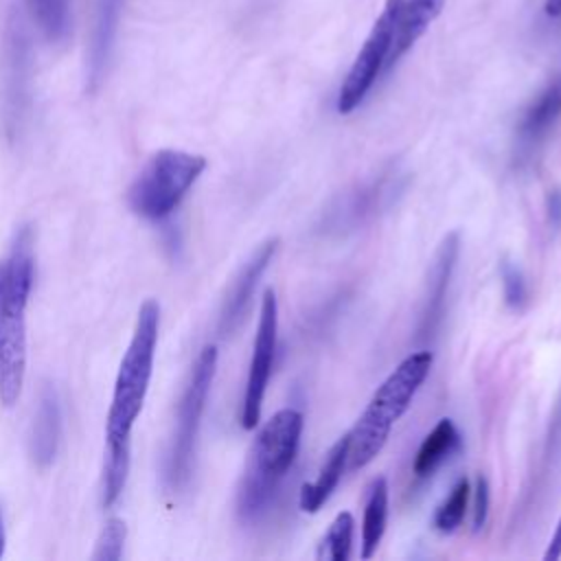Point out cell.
Returning a JSON list of instances; mask_svg holds the SVG:
<instances>
[{"label":"cell","mask_w":561,"mask_h":561,"mask_svg":"<svg viewBox=\"0 0 561 561\" xmlns=\"http://www.w3.org/2000/svg\"><path fill=\"white\" fill-rule=\"evenodd\" d=\"M35 276L33 232L24 228L9 259L0 294V399L13 405L20 399L26 373V305Z\"/></svg>","instance_id":"6da1fadb"},{"label":"cell","mask_w":561,"mask_h":561,"mask_svg":"<svg viewBox=\"0 0 561 561\" xmlns=\"http://www.w3.org/2000/svg\"><path fill=\"white\" fill-rule=\"evenodd\" d=\"M305 419L294 408L278 410L256 434L237 489V515L252 522L263 515L296 460Z\"/></svg>","instance_id":"7a4b0ae2"},{"label":"cell","mask_w":561,"mask_h":561,"mask_svg":"<svg viewBox=\"0 0 561 561\" xmlns=\"http://www.w3.org/2000/svg\"><path fill=\"white\" fill-rule=\"evenodd\" d=\"M434 355L427 348L408 355L375 390L366 410L348 430V469H362L383 449L394 423L408 412L414 394L427 379Z\"/></svg>","instance_id":"3957f363"},{"label":"cell","mask_w":561,"mask_h":561,"mask_svg":"<svg viewBox=\"0 0 561 561\" xmlns=\"http://www.w3.org/2000/svg\"><path fill=\"white\" fill-rule=\"evenodd\" d=\"M160 305L147 298L136 318L129 346L121 359L114 381V394L105 419V443H131V427L142 410L158 344Z\"/></svg>","instance_id":"277c9868"},{"label":"cell","mask_w":561,"mask_h":561,"mask_svg":"<svg viewBox=\"0 0 561 561\" xmlns=\"http://www.w3.org/2000/svg\"><path fill=\"white\" fill-rule=\"evenodd\" d=\"M206 169V158L180 149H160L140 169L127 191L129 208L149 221L169 217Z\"/></svg>","instance_id":"5b68a950"},{"label":"cell","mask_w":561,"mask_h":561,"mask_svg":"<svg viewBox=\"0 0 561 561\" xmlns=\"http://www.w3.org/2000/svg\"><path fill=\"white\" fill-rule=\"evenodd\" d=\"M215 370H217V346L206 344L193 364L188 383H186L180 405H178L175 430H173L169 458H167V473H164L167 484L173 491H180L182 486H186V482L191 478L202 414H204V408H206V401L210 394Z\"/></svg>","instance_id":"8992f818"},{"label":"cell","mask_w":561,"mask_h":561,"mask_svg":"<svg viewBox=\"0 0 561 561\" xmlns=\"http://www.w3.org/2000/svg\"><path fill=\"white\" fill-rule=\"evenodd\" d=\"M403 2L405 0H386L379 18L375 20L364 46L359 48L355 61L351 64L340 85V92H337L340 114H351L355 107H359L366 94L370 92L373 83L381 75V70H388V59H390L394 31H397Z\"/></svg>","instance_id":"52a82bcc"},{"label":"cell","mask_w":561,"mask_h":561,"mask_svg":"<svg viewBox=\"0 0 561 561\" xmlns=\"http://www.w3.org/2000/svg\"><path fill=\"white\" fill-rule=\"evenodd\" d=\"M276 333H278V300L276 291L267 287L261 298L259 324L252 344V357L241 401V425L243 430H254L261 421L263 399L272 375L274 353H276Z\"/></svg>","instance_id":"ba28073f"},{"label":"cell","mask_w":561,"mask_h":561,"mask_svg":"<svg viewBox=\"0 0 561 561\" xmlns=\"http://www.w3.org/2000/svg\"><path fill=\"white\" fill-rule=\"evenodd\" d=\"M458 254H460V234L454 230L440 241V245L432 259V265H430L427 287H425V296H423V309H421L419 329H416L419 340L434 337V333L438 331V327L443 322L447 289H449V283H451V276L456 270Z\"/></svg>","instance_id":"9c48e42d"},{"label":"cell","mask_w":561,"mask_h":561,"mask_svg":"<svg viewBox=\"0 0 561 561\" xmlns=\"http://www.w3.org/2000/svg\"><path fill=\"white\" fill-rule=\"evenodd\" d=\"M278 250V239H267L263 241L252 254L250 259L241 265L239 274L234 276L226 298H224V305H221V311H219V333L221 335H230L239 329L250 302H252V296H254V289L263 276V272L267 270V265L272 263L274 254Z\"/></svg>","instance_id":"30bf717a"},{"label":"cell","mask_w":561,"mask_h":561,"mask_svg":"<svg viewBox=\"0 0 561 561\" xmlns=\"http://www.w3.org/2000/svg\"><path fill=\"white\" fill-rule=\"evenodd\" d=\"M61 440V403L53 386H44L39 392L37 410L33 414L28 434V454L39 469L53 465Z\"/></svg>","instance_id":"8fae6325"},{"label":"cell","mask_w":561,"mask_h":561,"mask_svg":"<svg viewBox=\"0 0 561 561\" xmlns=\"http://www.w3.org/2000/svg\"><path fill=\"white\" fill-rule=\"evenodd\" d=\"M561 118V70L546 88L526 105L517 121V140L524 147H535Z\"/></svg>","instance_id":"7c38bea8"},{"label":"cell","mask_w":561,"mask_h":561,"mask_svg":"<svg viewBox=\"0 0 561 561\" xmlns=\"http://www.w3.org/2000/svg\"><path fill=\"white\" fill-rule=\"evenodd\" d=\"M123 11V0H96V15H94V28H92V39H90V50H88V88L96 90L118 31V20Z\"/></svg>","instance_id":"4fadbf2b"},{"label":"cell","mask_w":561,"mask_h":561,"mask_svg":"<svg viewBox=\"0 0 561 561\" xmlns=\"http://www.w3.org/2000/svg\"><path fill=\"white\" fill-rule=\"evenodd\" d=\"M348 449H351V434L346 432L329 449L316 480L302 486L300 500H298L300 511L318 513L324 506V502L333 495L337 482L342 480V473L348 469Z\"/></svg>","instance_id":"5bb4252c"},{"label":"cell","mask_w":561,"mask_h":561,"mask_svg":"<svg viewBox=\"0 0 561 561\" xmlns=\"http://www.w3.org/2000/svg\"><path fill=\"white\" fill-rule=\"evenodd\" d=\"M445 7V0H405L397 31H394V42L388 59V68L397 64L414 44L416 39L427 31V26L440 15Z\"/></svg>","instance_id":"9a60e30c"},{"label":"cell","mask_w":561,"mask_h":561,"mask_svg":"<svg viewBox=\"0 0 561 561\" xmlns=\"http://www.w3.org/2000/svg\"><path fill=\"white\" fill-rule=\"evenodd\" d=\"M460 447V434L451 419H440L416 449L412 471L416 478H430L456 449Z\"/></svg>","instance_id":"2e32d148"},{"label":"cell","mask_w":561,"mask_h":561,"mask_svg":"<svg viewBox=\"0 0 561 561\" xmlns=\"http://www.w3.org/2000/svg\"><path fill=\"white\" fill-rule=\"evenodd\" d=\"M388 526V482L386 478H375L370 484V493L364 506L362 517V559H370L386 533Z\"/></svg>","instance_id":"e0dca14e"},{"label":"cell","mask_w":561,"mask_h":561,"mask_svg":"<svg viewBox=\"0 0 561 561\" xmlns=\"http://www.w3.org/2000/svg\"><path fill=\"white\" fill-rule=\"evenodd\" d=\"M129 451L131 443H107L105 451V467H103V506H112L127 482L129 473Z\"/></svg>","instance_id":"ac0fdd59"},{"label":"cell","mask_w":561,"mask_h":561,"mask_svg":"<svg viewBox=\"0 0 561 561\" xmlns=\"http://www.w3.org/2000/svg\"><path fill=\"white\" fill-rule=\"evenodd\" d=\"M33 20L48 42H61L70 26V0H26Z\"/></svg>","instance_id":"d6986e66"},{"label":"cell","mask_w":561,"mask_h":561,"mask_svg":"<svg viewBox=\"0 0 561 561\" xmlns=\"http://www.w3.org/2000/svg\"><path fill=\"white\" fill-rule=\"evenodd\" d=\"M353 530H355V519L348 511H342L335 515L331 522L327 535L320 541L318 559H329V561H348L351 548H353Z\"/></svg>","instance_id":"ffe728a7"},{"label":"cell","mask_w":561,"mask_h":561,"mask_svg":"<svg viewBox=\"0 0 561 561\" xmlns=\"http://www.w3.org/2000/svg\"><path fill=\"white\" fill-rule=\"evenodd\" d=\"M469 495H471V484L462 476L454 482L451 491L447 493V497L438 504V508L434 513V528L438 533H454L462 524Z\"/></svg>","instance_id":"44dd1931"},{"label":"cell","mask_w":561,"mask_h":561,"mask_svg":"<svg viewBox=\"0 0 561 561\" xmlns=\"http://www.w3.org/2000/svg\"><path fill=\"white\" fill-rule=\"evenodd\" d=\"M390 191H392V188H386V182H381V184L373 182V184H368V186H364V188L351 193V197L346 199V206H344V208L340 206L342 224H346V221L357 224V219L362 221L366 215H373V213L379 208V202H381L386 195H390Z\"/></svg>","instance_id":"7402d4cb"},{"label":"cell","mask_w":561,"mask_h":561,"mask_svg":"<svg viewBox=\"0 0 561 561\" xmlns=\"http://www.w3.org/2000/svg\"><path fill=\"white\" fill-rule=\"evenodd\" d=\"M125 537H127L125 522L121 517H110L96 537L92 559L94 561H118L123 554Z\"/></svg>","instance_id":"603a6c76"},{"label":"cell","mask_w":561,"mask_h":561,"mask_svg":"<svg viewBox=\"0 0 561 561\" xmlns=\"http://www.w3.org/2000/svg\"><path fill=\"white\" fill-rule=\"evenodd\" d=\"M500 276H502L504 302L515 311L524 309V305L528 302V283H526V276L519 270V265L504 259L500 265Z\"/></svg>","instance_id":"cb8c5ba5"},{"label":"cell","mask_w":561,"mask_h":561,"mask_svg":"<svg viewBox=\"0 0 561 561\" xmlns=\"http://www.w3.org/2000/svg\"><path fill=\"white\" fill-rule=\"evenodd\" d=\"M489 502H491V495H489V482L482 473L476 476V486H473V528L480 530L486 522V515H489Z\"/></svg>","instance_id":"d4e9b609"},{"label":"cell","mask_w":561,"mask_h":561,"mask_svg":"<svg viewBox=\"0 0 561 561\" xmlns=\"http://www.w3.org/2000/svg\"><path fill=\"white\" fill-rule=\"evenodd\" d=\"M546 215H548V224L559 230L561 228V188L554 186L548 191L546 195Z\"/></svg>","instance_id":"484cf974"},{"label":"cell","mask_w":561,"mask_h":561,"mask_svg":"<svg viewBox=\"0 0 561 561\" xmlns=\"http://www.w3.org/2000/svg\"><path fill=\"white\" fill-rule=\"evenodd\" d=\"M543 557L548 561H554V559L561 557V517H559V524H557V528H554V533L550 537V543H548V550H546Z\"/></svg>","instance_id":"4316f807"},{"label":"cell","mask_w":561,"mask_h":561,"mask_svg":"<svg viewBox=\"0 0 561 561\" xmlns=\"http://www.w3.org/2000/svg\"><path fill=\"white\" fill-rule=\"evenodd\" d=\"M543 11L552 18H559L561 15V0H546L543 2Z\"/></svg>","instance_id":"83f0119b"},{"label":"cell","mask_w":561,"mask_h":561,"mask_svg":"<svg viewBox=\"0 0 561 561\" xmlns=\"http://www.w3.org/2000/svg\"><path fill=\"white\" fill-rule=\"evenodd\" d=\"M4 543H7V535H4V517H2V511H0V557L4 552Z\"/></svg>","instance_id":"f1b7e54d"},{"label":"cell","mask_w":561,"mask_h":561,"mask_svg":"<svg viewBox=\"0 0 561 561\" xmlns=\"http://www.w3.org/2000/svg\"><path fill=\"white\" fill-rule=\"evenodd\" d=\"M2 278H4V263H0V294H2Z\"/></svg>","instance_id":"f546056e"}]
</instances>
